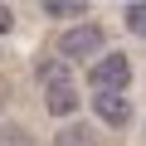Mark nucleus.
<instances>
[{
    "mask_svg": "<svg viewBox=\"0 0 146 146\" xmlns=\"http://www.w3.org/2000/svg\"><path fill=\"white\" fill-rule=\"evenodd\" d=\"M88 83H93L98 93H127V83H131V58H127V54H107V58H98L93 73H88Z\"/></svg>",
    "mask_w": 146,
    "mask_h": 146,
    "instance_id": "1",
    "label": "nucleus"
},
{
    "mask_svg": "<svg viewBox=\"0 0 146 146\" xmlns=\"http://www.w3.org/2000/svg\"><path fill=\"white\" fill-rule=\"evenodd\" d=\"M102 39H107V34H102L98 25H68V29L58 34V54H63L68 63H73V58H88V54L102 49Z\"/></svg>",
    "mask_w": 146,
    "mask_h": 146,
    "instance_id": "2",
    "label": "nucleus"
},
{
    "mask_svg": "<svg viewBox=\"0 0 146 146\" xmlns=\"http://www.w3.org/2000/svg\"><path fill=\"white\" fill-rule=\"evenodd\" d=\"M93 112H98L107 127H127V122H131V102H127V93H93Z\"/></svg>",
    "mask_w": 146,
    "mask_h": 146,
    "instance_id": "3",
    "label": "nucleus"
},
{
    "mask_svg": "<svg viewBox=\"0 0 146 146\" xmlns=\"http://www.w3.org/2000/svg\"><path fill=\"white\" fill-rule=\"evenodd\" d=\"M44 107L54 112V117H73V112H78V88H73V78H63V83H49L44 88Z\"/></svg>",
    "mask_w": 146,
    "mask_h": 146,
    "instance_id": "4",
    "label": "nucleus"
},
{
    "mask_svg": "<svg viewBox=\"0 0 146 146\" xmlns=\"http://www.w3.org/2000/svg\"><path fill=\"white\" fill-rule=\"evenodd\" d=\"M54 146H102V141H98V131H93V127H83V122H68V127L58 131V141H54Z\"/></svg>",
    "mask_w": 146,
    "mask_h": 146,
    "instance_id": "5",
    "label": "nucleus"
},
{
    "mask_svg": "<svg viewBox=\"0 0 146 146\" xmlns=\"http://www.w3.org/2000/svg\"><path fill=\"white\" fill-rule=\"evenodd\" d=\"M44 15H54V20H83V15H88V5H83V0H49Z\"/></svg>",
    "mask_w": 146,
    "mask_h": 146,
    "instance_id": "6",
    "label": "nucleus"
},
{
    "mask_svg": "<svg viewBox=\"0 0 146 146\" xmlns=\"http://www.w3.org/2000/svg\"><path fill=\"white\" fill-rule=\"evenodd\" d=\"M34 73H39V83H44V88H49V83H63V78H73V73H68V63H58V58H44Z\"/></svg>",
    "mask_w": 146,
    "mask_h": 146,
    "instance_id": "7",
    "label": "nucleus"
},
{
    "mask_svg": "<svg viewBox=\"0 0 146 146\" xmlns=\"http://www.w3.org/2000/svg\"><path fill=\"white\" fill-rule=\"evenodd\" d=\"M122 20H127V29H131V34H141V39H146V5H131Z\"/></svg>",
    "mask_w": 146,
    "mask_h": 146,
    "instance_id": "8",
    "label": "nucleus"
},
{
    "mask_svg": "<svg viewBox=\"0 0 146 146\" xmlns=\"http://www.w3.org/2000/svg\"><path fill=\"white\" fill-rule=\"evenodd\" d=\"M10 29H15V15H10L5 5H0V34H10Z\"/></svg>",
    "mask_w": 146,
    "mask_h": 146,
    "instance_id": "9",
    "label": "nucleus"
}]
</instances>
